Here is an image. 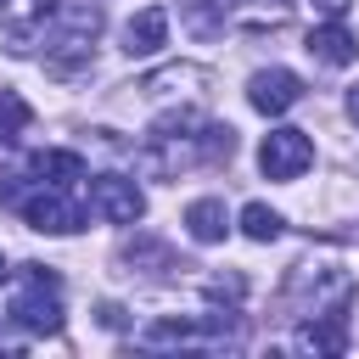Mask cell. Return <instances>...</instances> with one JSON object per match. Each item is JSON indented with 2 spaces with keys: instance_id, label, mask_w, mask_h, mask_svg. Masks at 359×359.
I'll return each instance as SVG.
<instances>
[{
  "instance_id": "obj_1",
  "label": "cell",
  "mask_w": 359,
  "mask_h": 359,
  "mask_svg": "<svg viewBox=\"0 0 359 359\" xmlns=\"http://www.w3.org/2000/svg\"><path fill=\"white\" fill-rule=\"evenodd\" d=\"M11 320L22 331H39V337L62 331V280L45 264H22V280H17V297H11Z\"/></svg>"
},
{
  "instance_id": "obj_2",
  "label": "cell",
  "mask_w": 359,
  "mask_h": 359,
  "mask_svg": "<svg viewBox=\"0 0 359 359\" xmlns=\"http://www.w3.org/2000/svg\"><path fill=\"white\" fill-rule=\"evenodd\" d=\"M17 208H22L28 230H39V236H73V230H84V208L67 196V185H39Z\"/></svg>"
},
{
  "instance_id": "obj_3",
  "label": "cell",
  "mask_w": 359,
  "mask_h": 359,
  "mask_svg": "<svg viewBox=\"0 0 359 359\" xmlns=\"http://www.w3.org/2000/svg\"><path fill=\"white\" fill-rule=\"evenodd\" d=\"M309 163H314V140H309L303 129H269L264 146H258L264 180H297Z\"/></svg>"
},
{
  "instance_id": "obj_4",
  "label": "cell",
  "mask_w": 359,
  "mask_h": 359,
  "mask_svg": "<svg viewBox=\"0 0 359 359\" xmlns=\"http://www.w3.org/2000/svg\"><path fill=\"white\" fill-rule=\"evenodd\" d=\"M90 213L107 219V224H140L146 196H140V185L123 180V174H95V180H90Z\"/></svg>"
},
{
  "instance_id": "obj_5",
  "label": "cell",
  "mask_w": 359,
  "mask_h": 359,
  "mask_svg": "<svg viewBox=\"0 0 359 359\" xmlns=\"http://www.w3.org/2000/svg\"><path fill=\"white\" fill-rule=\"evenodd\" d=\"M247 101H252L264 118H280L286 107H297V101H303V79H297L292 67H264V73H252Z\"/></svg>"
},
{
  "instance_id": "obj_6",
  "label": "cell",
  "mask_w": 359,
  "mask_h": 359,
  "mask_svg": "<svg viewBox=\"0 0 359 359\" xmlns=\"http://www.w3.org/2000/svg\"><path fill=\"white\" fill-rule=\"evenodd\" d=\"M309 56H314V62H325V67H348V62L359 56V39L348 34V22H342V17H325L320 28H309Z\"/></svg>"
},
{
  "instance_id": "obj_7",
  "label": "cell",
  "mask_w": 359,
  "mask_h": 359,
  "mask_svg": "<svg viewBox=\"0 0 359 359\" xmlns=\"http://www.w3.org/2000/svg\"><path fill=\"white\" fill-rule=\"evenodd\" d=\"M28 174H34V185H79L84 180V157L62 151V146H45V151L28 157Z\"/></svg>"
},
{
  "instance_id": "obj_8",
  "label": "cell",
  "mask_w": 359,
  "mask_h": 359,
  "mask_svg": "<svg viewBox=\"0 0 359 359\" xmlns=\"http://www.w3.org/2000/svg\"><path fill=\"white\" fill-rule=\"evenodd\" d=\"M297 348H309V353H342V348H348V309L314 314V320L297 331Z\"/></svg>"
},
{
  "instance_id": "obj_9",
  "label": "cell",
  "mask_w": 359,
  "mask_h": 359,
  "mask_svg": "<svg viewBox=\"0 0 359 359\" xmlns=\"http://www.w3.org/2000/svg\"><path fill=\"white\" fill-rule=\"evenodd\" d=\"M163 39H168V11H163V6L135 11L129 28H123V50H129V56H151V50H163Z\"/></svg>"
},
{
  "instance_id": "obj_10",
  "label": "cell",
  "mask_w": 359,
  "mask_h": 359,
  "mask_svg": "<svg viewBox=\"0 0 359 359\" xmlns=\"http://www.w3.org/2000/svg\"><path fill=\"white\" fill-rule=\"evenodd\" d=\"M185 230H191L196 241H224V230H230L224 202H219V196H196V202L185 208Z\"/></svg>"
},
{
  "instance_id": "obj_11",
  "label": "cell",
  "mask_w": 359,
  "mask_h": 359,
  "mask_svg": "<svg viewBox=\"0 0 359 359\" xmlns=\"http://www.w3.org/2000/svg\"><path fill=\"white\" fill-rule=\"evenodd\" d=\"M34 123V107L17 95V90H0V146H17Z\"/></svg>"
},
{
  "instance_id": "obj_12",
  "label": "cell",
  "mask_w": 359,
  "mask_h": 359,
  "mask_svg": "<svg viewBox=\"0 0 359 359\" xmlns=\"http://www.w3.org/2000/svg\"><path fill=\"white\" fill-rule=\"evenodd\" d=\"M241 230H247L252 241H275V236L286 230V219H280L275 208H264V202H247V208H241Z\"/></svg>"
},
{
  "instance_id": "obj_13",
  "label": "cell",
  "mask_w": 359,
  "mask_h": 359,
  "mask_svg": "<svg viewBox=\"0 0 359 359\" xmlns=\"http://www.w3.org/2000/svg\"><path fill=\"white\" fill-rule=\"evenodd\" d=\"M213 6H219V11H230V17H241V22H247V17H252V22H264V17H286V6H292V0H213Z\"/></svg>"
},
{
  "instance_id": "obj_14",
  "label": "cell",
  "mask_w": 359,
  "mask_h": 359,
  "mask_svg": "<svg viewBox=\"0 0 359 359\" xmlns=\"http://www.w3.org/2000/svg\"><path fill=\"white\" fill-rule=\"evenodd\" d=\"M196 331H202V320H157V325L146 331V342H151V348H163V342H191Z\"/></svg>"
},
{
  "instance_id": "obj_15",
  "label": "cell",
  "mask_w": 359,
  "mask_h": 359,
  "mask_svg": "<svg viewBox=\"0 0 359 359\" xmlns=\"http://www.w3.org/2000/svg\"><path fill=\"white\" fill-rule=\"evenodd\" d=\"M56 11H67V0H34V17H39V22L56 17Z\"/></svg>"
},
{
  "instance_id": "obj_16",
  "label": "cell",
  "mask_w": 359,
  "mask_h": 359,
  "mask_svg": "<svg viewBox=\"0 0 359 359\" xmlns=\"http://www.w3.org/2000/svg\"><path fill=\"white\" fill-rule=\"evenodd\" d=\"M314 6H320L325 17H342V11H348V0H314Z\"/></svg>"
},
{
  "instance_id": "obj_17",
  "label": "cell",
  "mask_w": 359,
  "mask_h": 359,
  "mask_svg": "<svg viewBox=\"0 0 359 359\" xmlns=\"http://www.w3.org/2000/svg\"><path fill=\"white\" fill-rule=\"evenodd\" d=\"M348 118H353V123H359V84H353V90H348Z\"/></svg>"
},
{
  "instance_id": "obj_18",
  "label": "cell",
  "mask_w": 359,
  "mask_h": 359,
  "mask_svg": "<svg viewBox=\"0 0 359 359\" xmlns=\"http://www.w3.org/2000/svg\"><path fill=\"white\" fill-rule=\"evenodd\" d=\"M6 275H11V269H6V258H0V280H6Z\"/></svg>"
},
{
  "instance_id": "obj_19",
  "label": "cell",
  "mask_w": 359,
  "mask_h": 359,
  "mask_svg": "<svg viewBox=\"0 0 359 359\" xmlns=\"http://www.w3.org/2000/svg\"><path fill=\"white\" fill-rule=\"evenodd\" d=\"M0 6H6V0H0Z\"/></svg>"
}]
</instances>
